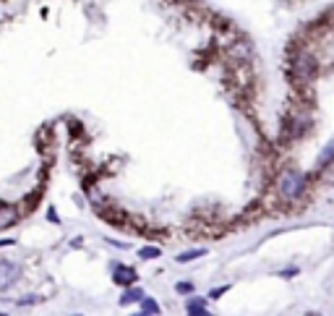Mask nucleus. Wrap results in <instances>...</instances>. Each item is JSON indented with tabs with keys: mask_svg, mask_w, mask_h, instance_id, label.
I'll return each mask as SVG.
<instances>
[{
	"mask_svg": "<svg viewBox=\"0 0 334 316\" xmlns=\"http://www.w3.org/2000/svg\"><path fill=\"white\" fill-rule=\"evenodd\" d=\"M305 188V178L300 170H295V167H287V170L280 173V178H277V191H280V196L292 201L298 199Z\"/></svg>",
	"mask_w": 334,
	"mask_h": 316,
	"instance_id": "obj_1",
	"label": "nucleus"
},
{
	"mask_svg": "<svg viewBox=\"0 0 334 316\" xmlns=\"http://www.w3.org/2000/svg\"><path fill=\"white\" fill-rule=\"evenodd\" d=\"M18 277H21V267H16L13 262H0V290H8Z\"/></svg>",
	"mask_w": 334,
	"mask_h": 316,
	"instance_id": "obj_2",
	"label": "nucleus"
},
{
	"mask_svg": "<svg viewBox=\"0 0 334 316\" xmlns=\"http://www.w3.org/2000/svg\"><path fill=\"white\" fill-rule=\"evenodd\" d=\"M16 220H18L16 207H11V204H0V230L13 227V222H16Z\"/></svg>",
	"mask_w": 334,
	"mask_h": 316,
	"instance_id": "obj_3",
	"label": "nucleus"
},
{
	"mask_svg": "<svg viewBox=\"0 0 334 316\" xmlns=\"http://www.w3.org/2000/svg\"><path fill=\"white\" fill-rule=\"evenodd\" d=\"M295 71H298L303 79H311L313 71H316V63H313L311 55H300V58L295 60Z\"/></svg>",
	"mask_w": 334,
	"mask_h": 316,
	"instance_id": "obj_4",
	"label": "nucleus"
},
{
	"mask_svg": "<svg viewBox=\"0 0 334 316\" xmlns=\"http://www.w3.org/2000/svg\"><path fill=\"white\" fill-rule=\"evenodd\" d=\"M113 280H115L118 285H133V282H136V272H133V269H125L123 264H115Z\"/></svg>",
	"mask_w": 334,
	"mask_h": 316,
	"instance_id": "obj_5",
	"label": "nucleus"
},
{
	"mask_svg": "<svg viewBox=\"0 0 334 316\" xmlns=\"http://www.w3.org/2000/svg\"><path fill=\"white\" fill-rule=\"evenodd\" d=\"M185 314L188 316H207L209 309H204V301L199 298V301H191L188 306H185Z\"/></svg>",
	"mask_w": 334,
	"mask_h": 316,
	"instance_id": "obj_6",
	"label": "nucleus"
},
{
	"mask_svg": "<svg viewBox=\"0 0 334 316\" xmlns=\"http://www.w3.org/2000/svg\"><path fill=\"white\" fill-rule=\"evenodd\" d=\"M144 295H141V290H138V287H133V290H125L123 295H120V303L123 306H128V303H133V301H141Z\"/></svg>",
	"mask_w": 334,
	"mask_h": 316,
	"instance_id": "obj_7",
	"label": "nucleus"
},
{
	"mask_svg": "<svg viewBox=\"0 0 334 316\" xmlns=\"http://www.w3.org/2000/svg\"><path fill=\"white\" fill-rule=\"evenodd\" d=\"M207 254V248H196V251H183V254H178V262H193V259H199Z\"/></svg>",
	"mask_w": 334,
	"mask_h": 316,
	"instance_id": "obj_8",
	"label": "nucleus"
},
{
	"mask_svg": "<svg viewBox=\"0 0 334 316\" xmlns=\"http://www.w3.org/2000/svg\"><path fill=\"white\" fill-rule=\"evenodd\" d=\"M141 314H160V306H157V301L154 298H144L141 301Z\"/></svg>",
	"mask_w": 334,
	"mask_h": 316,
	"instance_id": "obj_9",
	"label": "nucleus"
},
{
	"mask_svg": "<svg viewBox=\"0 0 334 316\" xmlns=\"http://www.w3.org/2000/svg\"><path fill=\"white\" fill-rule=\"evenodd\" d=\"M332 160H334V141H332V144L327 146V149H324V152L319 154V165H329Z\"/></svg>",
	"mask_w": 334,
	"mask_h": 316,
	"instance_id": "obj_10",
	"label": "nucleus"
},
{
	"mask_svg": "<svg viewBox=\"0 0 334 316\" xmlns=\"http://www.w3.org/2000/svg\"><path fill=\"white\" fill-rule=\"evenodd\" d=\"M138 256H141V259H157V256H160V248L146 246V248H141V251H138Z\"/></svg>",
	"mask_w": 334,
	"mask_h": 316,
	"instance_id": "obj_11",
	"label": "nucleus"
},
{
	"mask_svg": "<svg viewBox=\"0 0 334 316\" xmlns=\"http://www.w3.org/2000/svg\"><path fill=\"white\" fill-rule=\"evenodd\" d=\"M175 290H178L180 295H188V293H193V285L191 282H178V285H175Z\"/></svg>",
	"mask_w": 334,
	"mask_h": 316,
	"instance_id": "obj_12",
	"label": "nucleus"
},
{
	"mask_svg": "<svg viewBox=\"0 0 334 316\" xmlns=\"http://www.w3.org/2000/svg\"><path fill=\"white\" fill-rule=\"evenodd\" d=\"M227 290H230V285H222V287H217V290L211 293V298H219V295H225Z\"/></svg>",
	"mask_w": 334,
	"mask_h": 316,
	"instance_id": "obj_13",
	"label": "nucleus"
},
{
	"mask_svg": "<svg viewBox=\"0 0 334 316\" xmlns=\"http://www.w3.org/2000/svg\"><path fill=\"white\" fill-rule=\"evenodd\" d=\"M298 272H300V269H298V267H292V269H285V272H282V277H295Z\"/></svg>",
	"mask_w": 334,
	"mask_h": 316,
	"instance_id": "obj_14",
	"label": "nucleus"
}]
</instances>
